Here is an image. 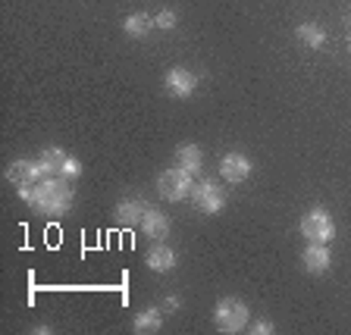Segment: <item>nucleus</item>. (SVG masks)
Instances as JSON below:
<instances>
[{"label":"nucleus","mask_w":351,"mask_h":335,"mask_svg":"<svg viewBox=\"0 0 351 335\" xmlns=\"http://www.w3.org/2000/svg\"><path fill=\"white\" fill-rule=\"evenodd\" d=\"M163 85H167V91L173 97L185 101V97H191L197 91V75L191 73V69H185V66H173V69L163 75Z\"/></svg>","instance_id":"obj_7"},{"label":"nucleus","mask_w":351,"mask_h":335,"mask_svg":"<svg viewBox=\"0 0 351 335\" xmlns=\"http://www.w3.org/2000/svg\"><path fill=\"white\" fill-rule=\"evenodd\" d=\"M348 51H351V41H348Z\"/></svg>","instance_id":"obj_22"},{"label":"nucleus","mask_w":351,"mask_h":335,"mask_svg":"<svg viewBox=\"0 0 351 335\" xmlns=\"http://www.w3.org/2000/svg\"><path fill=\"white\" fill-rule=\"evenodd\" d=\"M169 216L163 210H157V207H147L145 216H141V232L147 235L151 241H167L169 238Z\"/></svg>","instance_id":"obj_10"},{"label":"nucleus","mask_w":351,"mask_h":335,"mask_svg":"<svg viewBox=\"0 0 351 335\" xmlns=\"http://www.w3.org/2000/svg\"><path fill=\"white\" fill-rule=\"evenodd\" d=\"M66 160V151L63 147H44L41 157H38V169H41V175L47 179V175H60V166H63Z\"/></svg>","instance_id":"obj_17"},{"label":"nucleus","mask_w":351,"mask_h":335,"mask_svg":"<svg viewBox=\"0 0 351 335\" xmlns=\"http://www.w3.org/2000/svg\"><path fill=\"white\" fill-rule=\"evenodd\" d=\"M60 175H63V179H69V182H75V179L82 175V163L75 160V157H69V153H66L63 166H60Z\"/></svg>","instance_id":"obj_19"},{"label":"nucleus","mask_w":351,"mask_h":335,"mask_svg":"<svg viewBox=\"0 0 351 335\" xmlns=\"http://www.w3.org/2000/svg\"><path fill=\"white\" fill-rule=\"evenodd\" d=\"M154 25L160 32H173L176 25H179V16H176V10H169V7H163L160 13L154 16Z\"/></svg>","instance_id":"obj_18"},{"label":"nucleus","mask_w":351,"mask_h":335,"mask_svg":"<svg viewBox=\"0 0 351 335\" xmlns=\"http://www.w3.org/2000/svg\"><path fill=\"white\" fill-rule=\"evenodd\" d=\"M295 35H298V41L304 44V47H311V51H320L323 44H326V32H323V25H317V22H301L298 29H295Z\"/></svg>","instance_id":"obj_15"},{"label":"nucleus","mask_w":351,"mask_h":335,"mask_svg":"<svg viewBox=\"0 0 351 335\" xmlns=\"http://www.w3.org/2000/svg\"><path fill=\"white\" fill-rule=\"evenodd\" d=\"M16 191H19V197L32 210L47 219L66 216V213L73 210V201H75L73 185H69V179H63V175H47L41 182L25 185V188H16Z\"/></svg>","instance_id":"obj_1"},{"label":"nucleus","mask_w":351,"mask_h":335,"mask_svg":"<svg viewBox=\"0 0 351 335\" xmlns=\"http://www.w3.org/2000/svg\"><path fill=\"white\" fill-rule=\"evenodd\" d=\"M248 332L251 335H273L276 326H273L270 320H254V323H248Z\"/></svg>","instance_id":"obj_20"},{"label":"nucleus","mask_w":351,"mask_h":335,"mask_svg":"<svg viewBox=\"0 0 351 335\" xmlns=\"http://www.w3.org/2000/svg\"><path fill=\"white\" fill-rule=\"evenodd\" d=\"M251 169H254V163H251L248 153H241V151H229L226 157L219 160V175H223L229 185H241L251 175Z\"/></svg>","instance_id":"obj_6"},{"label":"nucleus","mask_w":351,"mask_h":335,"mask_svg":"<svg viewBox=\"0 0 351 335\" xmlns=\"http://www.w3.org/2000/svg\"><path fill=\"white\" fill-rule=\"evenodd\" d=\"M163 314H176V310H179V307H182V301L176 298V295H167V298H163Z\"/></svg>","instance_id":"obj_21"},{"label":"nucleus","mask_w":351,"mask_h":335,"mask_svg":"<svg viewBox=\"0 0 351 335\" xmlns=\"http://www.w3.org/2000/svg\"><path fill=\"white\" fill-rule=\"evenodd\" d=\"M154 29H157V25H154V16H147V13H132V16H125V22H123V32L129 38H147Z\"/></svg>","instance_id":"obj_16"},{"label":"nucleus","mask_w":351,"mask_h":335,"mask_svg":"<svg viewBox=\"0 0 351 335\" xmlns=\"http://www.w3.org/2000/svg\"><path fill=\"white\" fill-rule=\"evenodd\" d=\"M147 204L141 197H123L113 210V219H117V226H141V216H145Z\"/></svg>","instance_id":"obj_13"},{"label":"nucleus","mask_w":351,"mask_h":335,"mask_svg":"<svg viewBox=\"0 0 351 335\" xmlns=\"http://www.w3.org/2000/svg\"><path fill=\"white\" fill-rule=\"evenodd\" d=\"M176 166L185 169L189 175H201V169H204V151L195 141H185V145L176 147Z\"/></svg>","instance_id":"obj_12"},{"label":"nucleus","mask_w":351,"mask_h":335,"mask_svg":"<svg viewBox=\"0 0 351 335\" xmlns=\"http://www.w3.org/2000/svg\"><path fill=\"white\" fill-rule=\"evenodd\" d=\"M251 323V310L241 298H219L217 307H213V326L223 335H235L245 332Z\"/></svg>","instance_id":"obj_2"},{"label":"nucleus","mask_w":351,"mask_h":335,"mask_svg":"<svg viewBox=\"0 0 351 335\" xmlns=\"http://www.w3.org/2000/svg\"><path fill=\"white\" fill-rule=\"evenodd\" d=\"M145 263H147V270H154V273H173L179 257H176V251L169 248L167 241H154L151 251H145Z\"/></svg>","instance_id":"obj_8"},{"label":"nucleus","mask_w":351,"mask_h":335,"mask_svg":"<svg viewBox=\"0 0 351 335\" xmlns=\"http://www.w3.org/2000/svg\"><path fill=\"white\" fill-rule=\"evenodd\" d=\"M191 204H195L197 213H204V216H217V213H223V207H226V195H223L219 182L201 179V182H195V188H191Z\"/></svg>","instance_id":"obj_5"},{"label":"nucleus","mask_w":351,"mask_h":335,"mask_svg":"<svg viewBox=\"0 0 351 335\" xmlns=\"http://www.w3.org/2000/svg\"><path fill=\"white\" fill-rule=\"evenodd\" d=\"M301 263H304V270L311 273V276H320V273H326L329 266H332V251H329V245H317V241H311V245L304 248Z\"/></svg>","instance_id":"obj_9"},{"label":"nucleus","mask_w":351,"mask_h":335,"mask_svg":"<svg viewBox=\"0 0 351 335\" xmlns=\"http://www.w3.org/2000/svg\"><path fill=\"white\" fill-rule=\"evenodd\" d=\"M163 326V307H145L135 314L132 320V332L135 335H151V332H160Z\"/></svg>","instance_id":"obj_14"},{"label":"nucleus","mask_w":351,"mask_h":335,"mask_svg":"<svg viewBox=\"0 0 351 335\" xmlns=\"http://www.w3.org/2000/svg\"><path fill=\"white\" fill-rule=\"evenodd\" d=\"M191 188H195V175H189L185 169H179V166L163 169V173L157 175V191H160L163 201H173V204L189 201Z\"/></svg>","instance_id":"obj_4"},{"label":"nucleus","mask_w":351,"mask_h":335,"mask_svg":"<svg viewBox=\"0 0 351 335\" xmlns=\"http://www.w3.org/2000/svg\"><path fill=\"white\" fill-rule=\"evenodd\" d=\"M7 179L16 188H25V185L41 182L44 175H41V169H38V160H13L7 166Z\"/></svg>","instance_id":"obj_11"},{"label":"nucleus","mask_w":351,"mask_h":335,"mask_svg":"<svg viewBox=\"0 0 351 335\" xmlns=\"http://www.w3.org/2000/svg\"><path fill=\"white\" fill-rule=\"evenodd\" d=\"M301 235L307 241H317V245H329L336 238V219L326 207H311V210L301 216Z\"/></svg>","instance_id":"obj_3"}]
</instances>
